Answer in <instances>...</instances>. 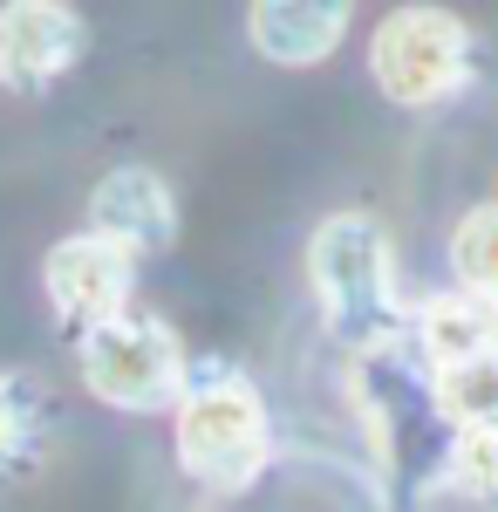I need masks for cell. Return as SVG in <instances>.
Masks as SVG:
<instances>
[{"instance_id": "obj_8", "label": "cell", "mask_w": 498, "mask_h": 512, "mask_svg": "<svg viewBox=\"0 0 498 512\" xmlns=\"http://www.w3.org/2000/svg\"><path fill=\"white\" fill-rule=\"evenodd\" d=\"M348 35V0H260L246 14V41L280 69L328 62Z\"/></svg>"}, {"instance_id": "obj_11", "label": "cell", "mask_w": 498, "mask_h": 512, "mask_svg": "<svg viewBox=\"0 0 498 512\" xmlns=\"http://www.w3.org/2000/svg\"><path fill=\"white\" fill-rule=\"evenodd\" d=\"M430 410L451 437H478L498 444V349L471 355L458 369H437L430 376Z\"/></svg>"}, {"instance_id": "obj_5", "label": "cell", "mask_w": 498, "mask_h": 512, "mask_svg": "<svg viewBox=\"0 0 498 512\" xmlns=\"http://www.w3.org/2000/svg\"><path fill=\"white\" fill-rule=\"evenodd\" d=\"M41 287H48L55 321H62L69 335H89V328H103V321H116L130 308V294H137V260L116 253L110 239H96V233H69V239L48 246Z\"/></svg>"}, {"instance_id": "obj_6", "label": "cell", "mask_w": 498, "mask_h": 512, "mask_svg": "<svg viewBox=\"0 0 498 512\" xmlns=\"http://www.w3.org/2000/svg\"><path fill=\"white\" fill-rule=\"evenodd\" d=\"M89 28L76 7L62 0H7L0 7V89L41 96L48 82H62L82 62Z\"/></svg>"}, {"instance_id": "obj_1", "label": "cell", "mask_w": 498, "mask_h": 512, "mask_svg": "<svg viewBox=\"0 0 498 512\" xmlns=\"http://www.w3.org/2000/svg\"><path fill=\"white\" fill-rule=\"evenodd\" d=\"M307 287L348 362H376L410 342V308L396 287V253H389L383 219L328 212L307 239Z\"/></svg>"}, {"instance_id": "obj_2", "label": "cell", "mask_w": 498, "mask_h": 512, "mask_svg": "<svg viewBox=\"0 0 498 512\" xmlns=\"http://www.w3.org/2000/svg\"><path fill=\"white\" fill-rule=\"evenodd\" d=\"M273 458V417L253 376L239 369H205L178 396V465L205 492H246L260 485Z\"/></svg>"}, {"instance_id": "obj_3", "label": "cell", "mask_w": 498, "mask_h": 512, "mask_svg": "<svg viewBox=\"0 0 498 512\" xmlns=\"http://www.w3.org/2000/svg\"><path fill=\"white\" fill-rule=\"evenodd\" d=\"M76 369L82 390L110 410H178V396L192 383V355L171 335L164 315H144V308H123L116 321L76 335Z\"/></svg>"}, {"instance_id": "obj_9", "label": "cell", "mask_w": 498, "mask_h": 512, "mask_svg": "<svg viewBox=\"0 0 498 512\" xmlns=\"http://www.w3.org/2000/svg\"><path fill=\"white\" fill-rule=\"evenodd\" d=\"M55 451V390L35 369H0V492L41 478Z\"/></svg>"}, {"instance_id": "obj_4", "label": "cell", "mask_w": 498, "mask_h": 512, "mask_svg": "<svg viewBox=\"0 0 498 512\" xmlns=\"http://www.w3.org/2000/svg\"><path fill=\"white\" fill-rule=\"evenodd\" d=\"M464 69H471V35L444 7H396L369 35V76L403 110H423V103L451 96L464 82Z\"/></svg>"}, {"instance_id": "obj_7", "label": "cell", "mask_w": 498, "mask_h": 512, "mask_svg": "<svg viewBox=\"0 0 498 512\" xmlns=\"http://www.w3.org/2000/svg\"><path fill=\"white\" fill-rule=\"evenodd\" d=\"M89 233L110 239L116 253H164L178 239V192L157 178L151 164H116L89 192Z\"/></svg>"}, {"instance_id": "obj_10", "label": "cell", "mask_w": 498, "mask_h": 512, "mask_svg": "<svg viewBox=\"0 0 498 512\" xmlns=\"http://www.w3.org/2000/svg\"><path fill=\"white\" fill-rule=\"evenodd\" d=\"M410 342H417V362L430 376L458 369L471 355L498 349V308L478 301V294H437L423 315H410Z\"/></svg>"}, {"instance_id": "obj_12", "label": "cell", "mask_w": 498, "mask_h": 512, "mask_svg": "<svg viewBox=\"0 0 498 512\" xmlns=\"http://www.w3.org/2000/svg\"><path fill=\"white\" fill-rule=\"evenodd\" d=\"M451 267H458V294H478L498 308V205H471L458 219Z\"/></svg>"}]
</instances>
